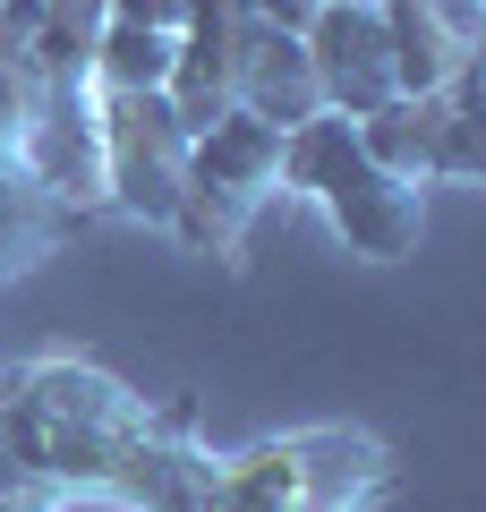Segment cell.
Listing matches in <instances>:
<instances>
[{
    "label": "cell",
    "instance_id": "7a4b0ae2",
    "mask_svg": "<svg viewBox=\"0 0 486 512\" xmlns=\"http://www.w3.org/2000/svg\"><path fill=\"white\" fill-rule=\"evenodd\" d=\"M282 188L316 197L324 222L342 231V248L350 256H376V265L410 256L418 248V222H427V188L393 180V171L359 146V128L333 120V111H316V120H299L282 137Z\"/></svg>",
    "mask_w": 486,
    "mask_h": 512
},
{
    "label": "cell",
    "instance_id": "7c38bea8",
    "mask_svg": "<svg viewBox=\"0 0 486 512\" xmlns=\"http://www.w3.org/2000/svg\"><path fill=\"white\" fill-rule=\"evenodd\" d=\"M0 77H9V60H0Z\"/></svg>",
    "mask_w": 486,
    "mask_h": 512
},
{
    "label": "cell",
    "instance_id": "30bf717a",
    "mask_svg": "<svg viewBox=\"0 0 486 512\" xmlns=\"http://www.w3.org/2000/svg\"><path fill=\"white\" fill-rule=\"evenodd\" d=\"M162 77H171V35L120 18L94 26V94H154Z\"/></svg>",
    "mask_w": 486,
    "mask_h": 512
},
{
    "label": "cell",
    "instance_id": "8fae6325",
    "mask_svg": "<svg viewBox=\"0 0 486 512\" xmlns=\"http://www.w3.org/2000/svg\"><path fill=\"white\" fill-rule=\"evenodd\" d=\"M180 9H188V0H103V18H120V26H154V35H180Z\"/></svg>",
    "mask_w": 486,
    "mask_h": 512
},
{
    "label": "cell",
    "instance_id": "ba28073f",
    "mask_svg": "<svg viewBox=\"0 0 486 512\" xmlns=\"http://www.w3.org/2000/svg\"><path fill=\"white\" fill-rule=\"evenodd\" d=\"M231 103L256 111L265 128H299L324 111L316 94V69H307V43L290 26H265V18H239V52H231Z\"/></svg>",
    "mask_w": 486,
    "mask_h": 512
},
{
    "label": "cell",
    "instance_id": "8992f818",
    "mask_svg": "<svg viewBox=\"0 0 486 512\" xmlns=\"http://www.w3.org/2000/svg\"><path fill=\"white\" fill-rule=\"evenodd\" d=\"M299 43H307V69H316V94L333 120H376L393 103V52H384L376 0H316Z\"/></svg>",
    "mask_w": 486,
    "mask_h": 512
},
{
    "label": "cell",
    "instance_id": "5b68a950",
    "mask_svg": "<svg viewBox=\"0 0 486 512\" xmlns=\"http://www.w3.org/2000/svg\"><path fill=\"white\" fill-rule=\"evenodd\" d=\"M94 128H103V214H128V222L171 231V214H180L188 128L171 120L162 86L154 94H94Z\"/></svg>",
    "mask_w": 486,
    "mask_h": 512
},
{
    "label": "cell",
    "instance_id": "3957f363",
    "mask_svg": "<svg viewBox=\"0 0 486 512\" xmlns=\"http://www.w3.org/2000/svg\"><path fill=\"white\" fill-rule=\"evenodd\" d=\"M282 197V128H265L256 111H222L214 128L188 137V163H180V214L171 231L188 239L197 256H222L239 265V239L265 205Z\"/></svg>",
    "mask_w": 486,
    "mask_h": 512
},
{
    "label": "cell",
    "instance_id": "9c48e42d",
    "mask_svg": "<svg viewBox=\"0 0 486 512\" xmlns=\"http://www.w3.org/2000/svg\"><path fill=\"white\" fill-rule=\"evenodd\" d=\"M86 214H69L60 197H43L18 163V77H0V282L26 274L35 256H52Z\"/></svg>",
    "mask_w": 486,
    "mask_h": 512
},
{
    "label": "cell",
    "instance_id": "52a82bcc",
    "mask_svg": "<svg viewBox=\"0 0 486 512\" xmlns=\"http://www.w3.org/2000/svg\"><path fill=\"white\" fill-rule=\"evenodd\" d=\"M393 94H435L452 69L486 52V0H376Z\"/></svg>",
    "mask_w": 486,
    "mask_h": 512
},
{
    "label": "cell",
    "instance_id": "6da1fadb",
    "mask_svg": "<svg viewBox=\"0 0 486 512\" xmlns=\"http://www.w3.org/2000/svg\"><path fill=\"white\" fill-rule=\"evenodd\" d=\"M0 444L60 504L120 495L137 512H367L393 495V453L359 427L205 453L188 402H145L86 359H35L0 376Z\"/></svg>",
    "mask_w": 486,
    "mask_h": 512
},
{
    "label": "cell",
    "instance_id": "277c9868",
    "mask_svg": "<svg viewBox=\"0 0 486 512\" xmlns=\"http://www.w3.org/2000/svg\"><path fill=\"white\" fill-rule=\"evenodd\" d=\"M359 146L393 180L435 188V180H478L486 171V120H478V60L452 69L435 94H393L376 120H350Z\"/></svg>",
    "mask_w": 486,
    "mask_h": 512
}]
</instances>
